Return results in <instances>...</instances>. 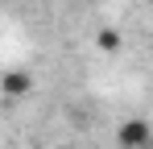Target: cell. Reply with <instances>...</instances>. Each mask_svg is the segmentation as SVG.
<instances>
[{
    "instance_id": "obj_3",
    "label": "cell",
    "mask_w": 153,
    "mask_h": 149,
    "mask_svg": "<svg viewBox=\"0 0 153 149\" xmlns=\"http://www.w3.org/2000/svg\"><path fill=\"white\" fill-rule=\"evenodd\" d=\"M120 46H124V33L120 29H112V25L95 29V50L100 54H120Z\"/></svg>"
},
{
    "instance_id": "obj_4",
    "label": "cell",
    "mask_w": 153,
    "mask_h": 149,
    "mask_svg": "<svg viewBox=\"0 0 153 149\" xmlns=\"http://www.w3.org/2000/svg\"><path fill=\"white\" fill-rule=\"evenodd\" d=\"M145 149H153V141H149V145H145Z\"/></svg>"
},
{
    "instance_id": "obj_2",
    "label": "cell",
    "mask_w": 153,
    "mask_h": 149,
    "mask_svg": "<svg viewBox=\"0 0 153 149\" xmlns=\"http://www.w3.org/2000/svg\"><path fill=\"white\" fill-rule=\"evenodd\" d=\"M29 91H33V74H29V71L13 66V71L0 74V95H4V99H25Z\"/></svg>"
},
{
    "instance_id": "obj_1",
    "label": "cell",
    "mask_w": 153,
    "mask_h": 149,
    "mask_svg": "<svg viewBox=\"0 0 153 149\" xmlns=\"http://www.w3.org/2000/svg\"><path fill=\"white\" fill-rule=\"evenodd\" d=\"M149 141H153V124L145 120V116L120 120V128H116V145H120V149H145Z\"/></svg>"
}]
</instances>
